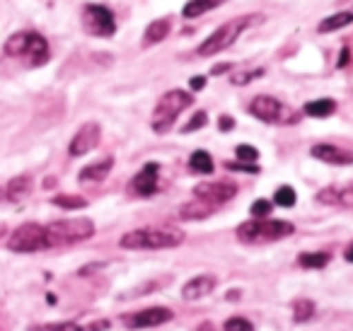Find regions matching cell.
Masks as SVG:
<instances>
[{"label": "cell", "mask_w": 353, "mask_h": 331, "mask_svg": "<svg viewBox=\"0 0 353 331\" xmlns=\"http://www.w3.org/2000/svg\"><path fill=\"white\" fill-rule=\"evenodd\" d=\"M184 242V232L179 228H141L126 232L119 244L123 249H174Z\"/></svg>", "instance_id": "1"}, {"label": "cell", "mask_w": 353, "mask_h": 331, "mask_svg": "<svg viewBox=\"0 0 353 331\" xmlns=\"http://www.w3.org/2000/svg\"><path fill=\"white\" fill-rule=\"evenodd\" d=\"M3 49H6V54L10 59L25 61L30 68H39V66H44L51 59L49 41L41 34H37V32H17V34H12L6 41Z\"/></svg>", "instance_id": "2"}, {"label": "cell", "mask_w": 353, "mask_h": 331, "mask_svg": "<svg viewBox=\"0 0 353 331\" xmlns=\"http://www.w3.org/2000/svg\"><path fill=\"white\" fill-rule=\"evenodd\" d=\"M256 22H261L259 15H242V17H235V20L225 22V25L218 27L213 34H208L206 41H201L196 54L206 59V56H216V54H221V51L230 49V46L240 39V34H245L247 27L256 25Z\"/></svg>", "instance_id": "3"}, {"label": "cell", "mask_w": 353, "mask_h": 331, "mask_svg": "<svg viewBox=\"0 0 353 331\" xmlns=\"http://www.w3.org/2000/svg\"><path fill=\"white\" fill-rule=\"evenodd\" d=\"M295 232L293 223L288 220H269V218H254L250 223H242L237 228V239L245 244H266L279 242L283 237H290Z\"/></svg>", "instance_id": "4"}, {"label": "cell", "mask_w": 353, "mask_h": 331, "mask_svg": "<svg viewBox=\"0 0 353 331\" xmlns=\"http://www.w3.org/2000/svg\"><path fill=\"white\" fill-rule=\"evenodd\" d=\"M194 104V94L187 92V90H170L165 92L155 104V112H152V131L155 133H167L174 121L179 119V114L184 112L187 107Z\"/></svg>", "instance_id": "5"}, {"label": "cell", "mask_w": 353, "mask_h": 331, "mask_svg": "<svg viewBox=\"0 0 353 331\" xmlns=\"http://www.w3.org/2000/svg\"><path fill=\"white\" fill-rule=\"evenodd\" d=\"M46 230V244L49 249L63 247V244H75L90 239L94 234V223L88 218H75V220H56L51 225H44Z\"/></svg>", "instance_id": "6"}, {"label": "cell", "mask_w": 353, "mask_h": 331, "mask_svg": "<svg viewBox=\"0 0 353 331\" xmlns=\"http://www.w3.org/2000/svg\"><path fill=\"white\" fill-rule=\"evenodd\" d=\"M250 114L256 117L264 123H276V126H293L298 123L300 114L295 109H290L288 104H283L281 99L269 97V94H259L250 102Z\"/></svg>", "instance_id": "7"}, {"label": "cell", "mask_w": 353, "mask_h": 331, "mask_svg": "<svg viewBox=\"0 0 353 331\" xmlns=\"http://www.w3.org/2000/svg\"><path fill=\"white\" fill-rule=\"evenodd\" d=\"M8 249H10V252H20V254H32V252H41V249H49L44 225H37V223L20 225V228L10 234V239H8Z\"/></svg>", "instance_id": "8"}, {"label": "cell", "mask_w": 353, "mask_h": 331, "mask_svg": "<svg viewBox=\"0 0 353 331\" xmlns=\"http://www.w3.org/2000/svg\"><path fill=\"white\" fill-rule=\"evenodd\" d=\"M83 27L90 37H114L117 32V20H114V12L107 6H97V3H90L83 8Z\"/></svg>", "instance_id": "9"}, {"label": "cell", "mask_w": 353, "mask_h": 331, "mask_svg": "<svg viewBox=\"0 0 353 331\" xmlns=\"http://www.w3.org/2000/svg\"><path fill=\"white\" fill-rule=\"evenodd\" d=\"M194 196L211 205H223L237 196V186L232 181H208V184L194 186Z\"/></svg>", "instance_id": "10"}, {"label": "cell", "mask_w": 353, "mask_h": 331, "mask_svg": "<svg viewBox=\"0 0 353 331\" xmlns=\"http://www.w3.org/2000/svg\"><path fill=\"white\" fill-rule=\"evenodd\" d=\"M99 138H102V128H99V123H94V121L85 123V126H80V131L73 136L68 152L73 157L88 155L90 150H94V148L99 146Z\"/></svg>", "instance_id": "11"}, {"label": "cell", "mask_w": 353, "mask_h": 331, "mask_svg": "<svg viewBox=\"0 0 353 331\" xmlns=\"http://www.w3.org/2000/svg\"><path fill=\"white\" fill-rule=\"evenodd\" d=\"M170 319H172V310H167V307H148V310H141L136 314H128L123 319V324L128 329H150V326L167 324Z\"/></svg>", "instance_id": "12"}, {"label": "cell", "mask_w": 353, "mask_h": 331, "mask_svg": "<svg viewBox=\"0 0 353 331\" xmlns=\"http://www.w3.org/2000/svg\"><path fill=\"white\" fill-rule=\"evenodd\" d=\"M157 189H160V165H157V162H148V165H143V170L131 179V191L136 196L145 199V196L157 194Z\"/></svg>", "instance_id": "13"}, {"label": "cell", "mask_w": 353, "mask_h": 331, "mask_svg": "<svg viewBox=\"0 0 353 331\" xmlns=\"http://www.w3.org/2000/svg\"><path fill=\"white\" fill-rule=\"evenodd\" d=\"M310 152H312V157L327 162V165H353V150H343V148L329 146V143H319Z\"/></svg>", "instance_id": "14"}, {"label": "cell", "mask_w": 353, "mask_h": 331, "mask_svg": "<svg viewBox=\"0 0 353 331\" xmlns=\"http://www.w3.org/2000/svg\"><path fill=\"white\" fill-rule=\"evenodd\" d=\"M216 290V276H196L182 285V297L189 302L201 300V297L211 295Z\"/></svg>", "instance_id": "15"}, {"label": "cell", "mask_w": 353, "mask_h": 331, "mask_svg": "<svg viewBox=\"0 0 353 331\" xmlns=\"http://www.w3.org/2000/svg\"><path fill=\"white\" fill-rule=\"evenodd\" d=\"M317 201L324 205H343V208H353V184L336 189V186H327L317 194Z\"/></svg>", "instance_id": "16"}, {"label": "cell", "mask_w": 353, "mask_h": 331, "mask_svg": "<svg viewBox=\"0 0 353 331\" xmlns=\"http://www.w3.org/2000/svg\"><path fill=\"white\" fill-rule=\"evenodd\" d=\"M30 194H32V177L30 174H20V177H15V179L8 181L6 199L12 201V203H20V201H25Z\"/></svg>", "instance_id": "17"}, {"label": "cell", "mask_w": 353, "mask_h": 331, "mask_svg": "<svg viewBox=\"0 0 353 331\" xmlns=\"http://www.w3.org/2000/svg\"><path fill=\"white\" fill-rule=\"evenodd\" d=\"M112 167H114V157H104V160L85 167V170L78 174V179L83 181V184H88V181H102L104 177L112 172Z\"/></svg>", "instance_id": "18"}, {"label": "cell", "mask_w": 353, "mask_h": 331, "mask_svg": "<svg viewBox=\"0 0 353 331\" xmlns=\"http://www.w3.org/2000/svg\"><path fill=\"white\" fill-rule=\"evenodd\" d=\"M213 210H216V205L196 199V201H189V203H184L182 208H179V218L182 220H203V218H208V215H213Z\"/></svg>", "instance_id": "19"}, {"label": "cell", "mask_w": 353, "mask_h": 331, "mask_svg": "<svg viewBox=\"0 0 353 331\" xmlns=\"http://www.w3.org/2000/svg\"><path fill=\"white\" fill-rule=\"evenodd\" d=\"M348 25H353V10H343V12H336V15L324 17L317 25V32L319 34H332V32L343 30V27H348Z\"/></svg>", "instance_id": "20"}, {"label": "cell", "mask_w": 353, "mask_h": 331, "mask_svg": "<svg viewBox=\"0 0 353 331\" xmlns=\"http://www.w3.org/2000/svg\"><path fill=\"white\" fill-rule=\"evenodd\" d=\"M170 27H172V20L170 17H160V20H152L150 25L145 27V46H152V44H160L167 34H170Z\"/></svg>", "instance_id": "21"}, {"label": "cell", "mask_w": 353, "mask_h": 331, "mask_svg": "<svg viewBox=\"0 0 353 331\" xmlns=\"http://www.w3.org/2000/svg\"><path fill=\"white\" fill-rule=\"evenodd\" d=\"M225 0H189L187 6H184L182 15L187 17V20H196V17L206 15V12L216 10V8H221Z\"/></svg>", "instance_id": "22"}, {"label": "cell", "mask_w": 353, "mask_h": 331, "mask_svg": "<svg viewBox=\"0 0 353 331\" xmlns=\"http://www.w3.org/2000/svg\"><path fill=\"white\" fill-rule=\"evenodd\" d=\"M303 112L314 119H327L336 112V102H334V99H312V102L305 104Z\"/></svg>", "instance_id": "23"}, {"label": "cell", "mask_w": 353, "mask_h": 331, "mask_svg": "<svg viewBox=\"0 0 353 331\" xmlns=\"http://www.w3.org/2000/svg\"><path fill=\"white\" fill-rule=\"evenodd\" d=\"M329 261H332L329 252H303L298 257V263L303 268H324Z\"/></svg>", "instance_id": "24"}, {"label": "cell", "mask_w": 353, "mask_h": 331, "mask_svg": "<svg viewBox=\"0 0 353 331\" xmlns=\"http://www.w3.org/2000/svg\"><path fill=\"white\" fill-rule=\"evenodd\" d=\"M189 167L192 172H199V174H211L216 167H213V157L208 155L206 150H196L192 157H189Z\"/></svg>", "instance_id": "25"}, {"label": "cell", "mask_w": 353, "mask_h": 331, "mask_svg": "<svg viewBox=\"0 0 353 331\" xmlns=\"http://www.w3.org/2000/svg\"><path fill=\"white\" fill-rule=\"evenodd\" d=\"M51 203L59 205V208H65V210H78V208H85V205H88V201H85L83 196L61 194V196H54V201H51Z\"/></svg>", "instance_id": "26"}, {"label": "cell", "mask_w": 353, "mask_h": 331, "mask_svg": "<svg viewBox=\"0 0 353 331\" xmlns=\"http://www.w3.org/2000/svg\"><path fill=\"white\" fill-rule=\"evenodd\" d=\"M314 314V302L307 300V297H303V300H298L293 305V319L295 321H307L312 319Z\"/></svg>", "instance_id": "27"}, {"label": "cell", "mask_w": 353, "mask_h": 331, "mask_svg": "<svg viewBox=\"0 0 353 331\" xmlns=\"http://www.w3.org/2000/svg\"><path fill=\"white\" fill-rule=\"evenodd\" d=\"M274 201L281 205V208H293L295 203V191L290 186H279L274 194Z\"/></svg>", "instance_id": "28"}, {"label": "cell", "mask_w": 353, "mask_h": 331, "mask_svg": "<svg viewBox=\"0 0 353 331\" xmlns=\"http://www.w3.org/2000/svg\"><path fill=\"white\" fill-rule=\"evenodd\" d=\"M223 331H254V324L245 317H230V319L223 324Z\"/></svg>", "instance_id": "29"}, {"label": "cell", "mask_w": 353, "mask_h": 331, "mask_svg": "<svg viewBox=\"0 0 353 331\" xmlns=\"http://www.w3.org/2000/svg\"><path fill=\"white\" fill-rule=\"evenodd\" d=\"M264 75V68H254V70H242V73H237V75H232V85H247V83H252V80H256V78H261Z\"/></svg>", "instance_id": "30"}, {"label": "cell", "mask_w": 353, "mask_h": 331, "mask_svg": "<svg viewBox=\"0 0 353 331\" xmlns=\"http://www.w3.org/2000/svg\"><path fill=\"white\" fill-rule=\"evenodd\" d=\"M237 160L240 162H250V165H254L256 160H259V150L252 146H237Z\"/></svg>", "instance_id": "31"}, {"label": "cell", "mask_w": 353, "mask_h": 331, "mask_svg": "<svg viewBox=\"0 0 353 331\" xmlns=\"http://www.w3.org/2000/svg\"><path fill=\"white\" fill-rule=\"evenodd\" d=\"M206 123H208V114H206V112H196V114L192 117V121H189L187 126L182 128V131H184V133H194V131H199V128L206 126Z\"/></svg>", "instance_id": "32"}, {"label": "cell", "mask_w": 353, "mask_h": 331, "mask_svg": "<svg viewBox=\"0 0 353 331\" xmlns=\"http://www.w3.org/2000/svg\"><path fill=\"white\" fill-rule=\"evenodd\" d=\"M269 213H271L269 201L259 199V201H254V203H252V215H254V218H269Z\"/></svg>", "instance_id": "33"}, {"label": "cell", "mask_w": 353, "mask_h": 331, "mask_svg": "<svg viewBox=\"0 0 353 331\" xmlns=\"http://www.w3.org/2000/svg\"><path fill=\"white\" fill-rule=\"evenodd\" d=\"M228 170H237V172H250V174H256L259 167L256 165H250V162H228Z\"/></svg>", "instance_id": "34"}, {"label": "cell", "mask_w": 353, "mask_h": 331, "mask_svg": "<svg viewBox=\"0 0 353 331\" xmlns=\"http://www.w3.org/2000/svg\"><path fill=\"white\" fill-rule=\"evenodd\" d=\"M51 331H83V326L75 324V321H63V324H56Z\"/></svg>", "instance_id": "35"}, {"label": "cell", "mask_w": 353, "mask_h": 331, "mask_svg": "<svg viewBox=\"0 0 353 331\" xmlns=\"http://www.w3.org/2000/svg\"><path fill=\"white\" fill-rule=\"evenodd\" d=\"M232 126H235V121H232L230 117H221V119H218V128H221V131H230Z\"/></svg>", "instance_id": "36"}, {"label": "cell", "mask_w": 353, "mask_h": 331, "mask_svg": "<svg viewBox=\"0 0 353 331\" xmlns=\"http://www.w3.org/2000/svg\"><path fill=\"white\" fill-rule=\"evenodd\" d=\"M192 90H203L206 88V78H192Z\"/></svg>", "instance_id": "37"}, {"label": "cell", "mask_w": 353, "mask_h": 331, "mask_svg": "<svg viewBox=\"0 0 353 331\" xmlns=\"http://www.w3.org/2000/svg\"><path fill=\"white\" fill-rule=\"evenodd\" d=\"M232 68V63H221V66H216V68H213V75H221L223 70H230Z\"/></svg>", "instance_id": "38"}, {"label": "cell", "mask_w": 353, "mask_h": 331, "mask_svg": "<svg viewBox=\"0 0 353 331\" xmlns=\"http://www.w3.org/2000/svg\"><path fill=\"white\" fill-rule=\"evenodd\" d=\"M343 257H346V261H353V244H348L346 252H343Z\"/></svg>", "instance_id": "39"}, {"label": "cell", "mask_w": 353, "mask_h": 331, "mask_svg": "<svg viewBox=\"0 0 353 331\" xmlns=\"http://www.w3.org/2000/svg\"><path fill=\"white\" fill-rule=\"evenodd\" d=\"M3 232H6V230H3V225H0V234H3Z\"/></svg>", "instance_id": "40"}]
</instances>
